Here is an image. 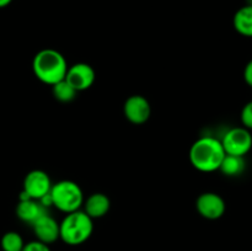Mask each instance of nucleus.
<instances>
[{"label":"nucleus","instance_id":"obj_1","mask_svg":"<svg viewBox=\"0 0 252 251\" xmlns=\"http://www.w3.org/2000/svg\"><path fill=\"white\" fill-rule=\"evenodd\" d=\"M225 155L220 140L213 137H202L192 144L189 161L198 171L213 172L219 170Z\"/></svg>","mask_w":252,"mask_h":251},{"label":"nucleus","instance_id":"obj_2","mask_svg":"<svg viewBox=\"0 0 252 251\" xmlns=\"http://www.w3.org/2000/svg\"><path fill=\"white\" fill-rule=\"evenodd\" d=\"M68 68L63 54L52 48L39 51L32 62V69L37 79L51 86L65 79Z\"/></svg>","mask_w":252,"mask_h":251},{"label":"nucleus","instance_id":"obj_3","mask_svg":"<svg viewBox=\"0 0 252 251\" xmlns=\"http://www.w3.org/2000/svg\"><path fill=\"white\" fill-rule=\"evenodd\" d=\"M94 219L84 211L68 213L59 223V239L68 245H81L89 240L94 231Z\"/></svg>","mask_w":252,"mask_h":251},{"label":"nucleus","instance_id":"obj_4","mask_svg":"<svg viewBox=\"0 0 252 251\" xmlns=\"http://www.w3.org/2000/svg\"><path fill=\"white\" fill-rule=\"evenodd\" d=\"M51 197L53 206L65 214L79 211L84 203V193L80 186L70 180H62L54 184L51 188Z\"/></svg>","mask_w":252,"mask_h":251},{"label":"nucleus","instance_id":"obj_5","mask_svg":"<svg viewBox=\"0 0 252 251\" xmlns=\"http://www.w3.org/2000/svg\"><path fill=\"white\" fill-rule=\"evenodd\" d=\"M220 142L225 154L245 157L252 148V135L245 127H234L224 134Z\"/></svg>","mask_w":252,"mask_h":251},{"label":"nucleus","instance_id":"obj_6","mask_svg":"<svg viewBox=\"0 0 252 251\" xmlns=\"http://www.w3.org/2000/svg\"><path fill=\"white\" fill-rule=\"evenodd\" d=\"M196 208L203 218L216 220L224 216L226 204L220 194L214 193V192H204V193L199 194V197L197 198Z\"/></svg>","mask_w":252,"mask_h":251},{"label":"nucleus","instance_id":"obj_7","mask_svg":"<svg viewBox=\"0 0 252 251\" xmlns=\"http://www.w3.org/2000/svg\"><path fill=\"white\" fill-rule=\"evenodd\" d=\"M52 181L48 174L42 170H32L24 180V192L32 199H41L48 194L52 188Z\"/></svg>","mask_w":252,"mask_h":251},{"label":"nucleus","instance_id":"obj_8","mask_svg":"<svg viewBox=\"0 0 252 251\" xmlns=\"http://www.w3.org/2000/svg\"><path fill=\"white\" fill-rule=\"evenodd\" d=\"M126 118L133 125H143L149 120L152 115L150 103L144 96L133 95L126 100L123 106Z\"/></svg>","mask_w":252,"mask_h":251},{"label":"nucleus","instance_id":"obj_9","mask_svg":"<svg viewBox=\"0 0 252 251\" xmlns=\"http://www.w3.org/2000/svg\"><path fill=\"white\" fill-rule=\"evenodd\" d=\"M96 74L91 65L86 63H76L69 66L66 70L65 80L75 89L76 91L88 90L95 83Z\"/></svg>","mask_w":252,"mask_h":251},{"label":"nucleus","instance_id":"obj_10","mask_svg":"<svg viewBox=\"0 0 252 251\" xmlns=\"http://www.w3.org/2000/svg\"><path fill=\"white\" fill-rule=\"evenodd\" d=\"M32 228H33V233L36 235L37 240L42 241L47 245L54 243L59 239V223L48 213L39 217L32 224Z\"/></svg>","mask_w":252,"mask_h":251},{"label":"nucleus","instance_id":"obj_11","mask_svg":"<svg viewBox=\"0 0 252 251\" xmlns=\"http://www.w3.org/2000/svg\"><path fill=\"white\" fill-rule=\"evenodd\" d=\"M47 213L46 207L41 204V202L37 199L27 198L22 199L19 202L16 207V216L19 217L20 220L25 221L27 224H33L39 217Z\"/></svg>","mask_w":252,"mask_h":251},{"label":"nucleus","instance_id":"obj_12","mask_svg":"<svg viewBox=\"0 0 252 251\" xmlns=\"http://www.w3.org/2000/svg\"><path fill=\"white\" fill-rule=\"evenodd\" d=\"M85 207V213L90 217L91 219L102 218L108 213L111 207L110 198L105 193H93L88 197V199L84 203Z\"/></svg>","mask_w":252,"mask_h":251},{"label":"nucleus","instance_id":"obj_13","mask_svg":"<svg viewBox=\"0 0 252 251\" xmlns=\"http://www.w3.org/2000/svg\"><path fill=\"white\" fill-rule=\"evenodd\" d=\"M234 29L244 37H252V4L240 7L233 19Z\"/></svg>","mask_w":252,"mask_h":251},{"label":"nucleus","instance_id":"obj_14","mask_svg":"<svg viewBox=\"0 0 252 251\" xmlns=\"http://www.w3.org/2000/svg\"><path fill=\"white\" fill-rule=\"evenodd\" d=\"M245 167L246 162L244 157H236V155L226 154L225 157H224L223 161H221L219 170H220L225 176L234 177L243 174V172L245 171Z\"/></svg>","mask_w":252,"mask_h":251},{"label":"nucleus","instance_id":"obj_15","mask_svg":"<svg viewBox=\"0 0 252 251\" xmlns=\"http://www.w3.org/2000/svg\"><path fill=\"white\" fill-rule=\"evenodd\" d=\"M52 93H53L54 97L58 101H61V102H70V101L75 98L78 91L65 79H63V80H61L59 83L54 84L52 86Z\"/></svg>","mask_w":252,"mask_h":251},{"label":"nucleus","instance_id":"obj_16","mask_svg":"<svg viewBox=\"0 0 252 251\" xmlns=\"http://www.w3.org/2000/svg\"><path fill=\"white\" fill-rule=\"evenodd\" d=\"M2 251H22L25 243L22 236L16 231H7L2 235L0 241Z\"/></svg>","mask_w":252,"mask_h":251},{"label":"nucleus","instance_id":"obj_17","mask_svg":"<svg viewBox=\"0 0 252 251\" xmlns=\"http://www.w3.org/2000/svg\"><path fill=\"white\" fill-rule=\"evenodd\" d=\"M240 120L243 123V127H245L249 130L252 129V101H249L243 107Z\"/></svg>","mask_w":252,"mask_h":251},{"label":"nucleus","instance_id":"obj_18","mask_svg":"<svg viewBox=\"0 0 252 251\" xmlns=\"http://www.w3.org/2000/svg\"><path fill=\"white\" fill-rule=\"evenodd\" d=\"M22 251H51V249H49V246L47 244L38 240H34L25 244Z\"/></svg>","mask_w":252,"mask_h":251},{"label":"nucleus","instance_id":"obj_19","mask_svg":"<svg viewBox=\"0 0 252 251\" xmlns=\"http://www.w3.org/2000/svg\"><path fill=\"white\" fill-rule=\"evenodd\" d=\"M244 80L250 88H252V59L246 64L245 69H244Z\"/></svg>","mask_w":252,"mask_h":251},{"label":"nucleus","instance_id":"obj_20","mask_svg":"<svg viewBox=\"0 0 252 251\" xmlns=\"http://www.w3.org/2000/svg\"><path fill=\"white\" fill-rule=\"evenodd\" d=\"M12 0H0V7H5L11 2Z\"/></svg>","mask_w":252,"mask_h":251}]
</instances>
